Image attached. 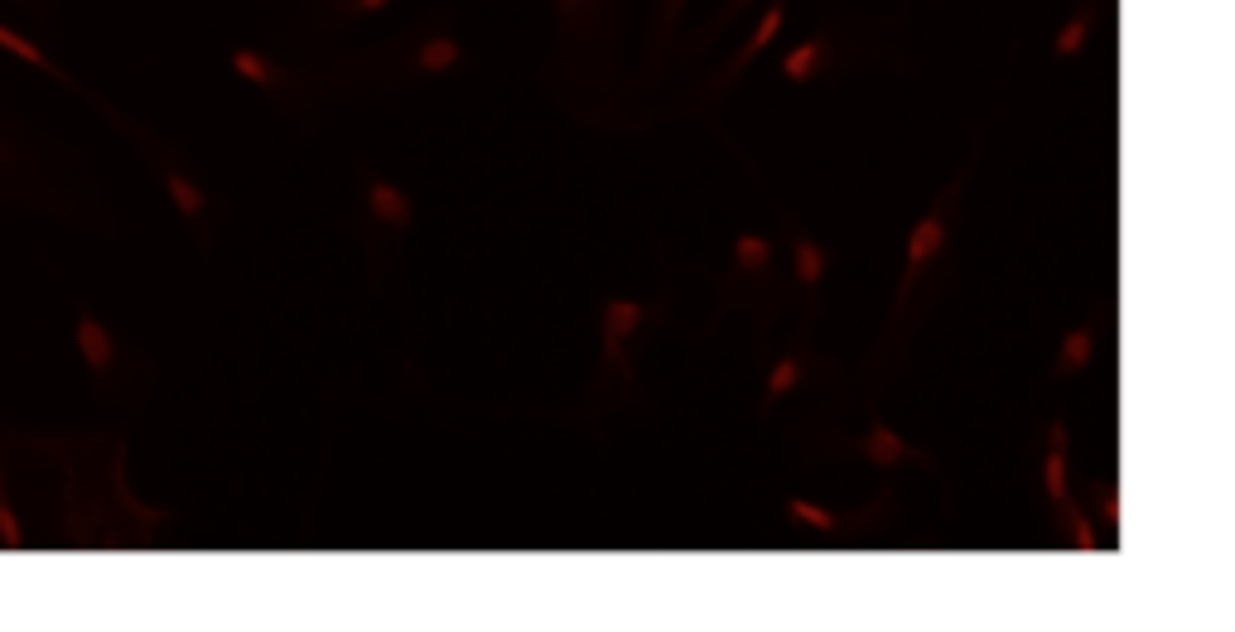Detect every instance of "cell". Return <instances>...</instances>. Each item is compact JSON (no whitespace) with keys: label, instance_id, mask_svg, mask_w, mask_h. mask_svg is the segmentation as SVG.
<instances>
[{"label":"cell","instance_id":"cell-1","mask_svg":"<svg viewBox=\"0 0 1235 632\" xmlns=\"http://www.w3.org/2000/svg\"><path fill=\"white\" fill-rule=\"evenodd\" d=\"M961 184H965V179H956L951 189L941 193V203H936L932 213L912 227V237H907V266H903V280H898V314L907 309V300H912V285H917V280H922V271L932 266V256L946 247V213H951V198L961 193Z\"/></svg>","mask_w":1235,"mask_h":632},{"label":"cell","instance_id":"cell-2","mask_svg":"<svg viewBox=\"0 0 1235 632\" xmlns=\"http://www.w3.org/2000/svg\"><path fill=\"white\" fill-rule=\"evenodd\" d=\"M859 454L869 459L874 468H903V464H932V454L927 449H917V444H907L898 430H888L883 420H874V430L859 440Z\"/></svg>","mask_w":1235,"mask_h":632},{"label":"cell","instance_id":"cell-3","mask_svg":"<svg viewBox=\"0 0 1235 632\" xmlns=\"http://www.w3.org/2000/svg\"><path fill=\"white\" fill-rule=\"evenodd\" d=\"M1043 488L1052 512H1067L1071 507V483H1067V425L1052 420L1047 425V454H1043Z\"/></svg>","mask_w":1235,"mask_h":632},{"label":"cell","instance_id":"cell-4","mask_svg":"<svg viewBox=\"0 0 1235 632\" xmlns=\"http://www.w3.org/2000/svg\"><path fill=\"white\" fill-rule=\"evenodd\" d=\"M73 338H78V353H83L92 377H107L111 367H116V338H111V329L97 319V314H78Z\"/></svg>","mask_w":1235,"mask_h":632},{"label":"cell","instance_id":"cell-5","mask_svg":"<svg viewBox=\"0 0 1235 632\" xmlns=\"http://www.w3.org/2000/svg\"><path fill=\"white\" fill-rule=\"evenodd\" d=\"M652 309L637 300H608L604 304V367H613V362H623V343H628V333L647 319Z\"/></svg>","mask_w":1235,"mask_h":632},{"label":"cell","instance_id":"cell-6","mask_svg":"<svg viewBox=\"0 0 1235 632\" xmlns=\"http://www.w3.org/2000/svg\"><path fill=\"white\" fill-rule=\"evenodd\" d=\"M782 25H787V5H782V0H772L768 10H763V20H758V29H753V39L743 44V54L734 58V63H724V73L714 78V87H724V83H729V78H734V73H743V68H748V63H753V58L763 54V49H768V44H772V39L782 34Z\"/></svg>","mask_w":1235,"mask_h":632},{"label":"cell","instance_id":"cell-7","mask_svg":"<svg viewBox=\"0 0 1235 632\" xmlns=\"http://www.w3.org/2000/svg\"><path fill=\"white\" fill-rule=\"evenodd\" d=\"M367 208H372V218L382 222V227H391V232H406V227H411V198L396 189V184H386V179H372V184H367Z\"/></svg>","mask_w":1235,"mask_h":632},{"label":"cell","instance_id":"cell-8","mask_svg":"<svg viewBox=\"0 0 1235 632\" xmlns=\"http://www.w3.org/2000/svg\"><path fill=\"white\" fill-rule=\"evenodd\" d=\"M792 256H796V280H801V290L811 295V314H816V295H821V280H825V247L816 242V237L796 232Z\"/></svg>","mask_w":1235,"mask_h":632},{"label":"cell","instance_id":"cell-9","mask_svg":"<svg viewBox=\"0 0 1235 632\" xmlns=\"http://www.w3.org/2000/svg\"><path fill=\"white\" fill-rule=\"evenodd\" d=\"M782 512H787L792 522L811 526V531H825V536H840V531H859V522H850V517H835V512H825L821 502H806V497H787V502H782Z\"/></svg>","mask_w":1235,"mask_h":632},{"label":"cell","instance_id":"cell-10","mask_svg":"<svg viewBox=\"0 0 1235 632\" xmlns=\"http://www.w3.org/2000/svg\"><path fill=\"white\" fill-rule=\"evenodd\" d=\"M825 54H830V44H825V34H816V39H806V44H796L792 54L782 58V78H787V83H811V78L821 73Z\"/></svg>","mask_w":1235,"mask_h":632},{"label":"cell","instance_id":"cell-11","mask_svg":"<svg viewBox=\"0 0 1235 632\" xmlns=\"http://www.w3.org/2000/svg\"><path fill=\"white\" fill-rule=\"evenodd\" d=\"M772 237H758V232H743V237H734V266H739L748 280H763V275L772 271Z\"/></svg>","mask_w":1235,"mask_h":632},{"label":"cell","instance_id":"cell-12","mask_svg":"<svg viewBox=\"0 0 1235 632\" xmlns=\"http://www.w3.org/2000/svg\"><path fill=\"white\" fill-rule=\"evenodd\" d=\"M0 54H10V58H20L25 68H34V73H49V78H58L63 83V73H58V63L34 39H25V34H15L10 25H0Z\"/></svg>","mask_w":1235,"mask_h":632},{"label":"cell","instance_id":"cell-13","mask_svg":"<svg viewBox=\"0 0 1235 632\" xmlns=\"http://www.w3.org/2000/svg\"><path fill=\"white\" fill-rule=\"evenodd\" d=\"M160 174H165V189H169V198H174V208H179V213H184L189 222L203 218V208H208V193L198 189L193 179H184V174L169 165V160H160Z\"/></svg>","mask_w":1235,"mask_h":632},{"label":"cell","instance_id":"cell-14","mask_svg":"<svg viewBox=\"0 0 1235 632\" xmlns=\"http://www.w3.org/2000/svg\"><path fill=\"white\" fill-rule=\"evenodd\" d=\"M1096 319L1091 324H1081V329H1071L1067 338H1062V358H1057V372L1062 377H1076L1086 362H1091V353H1096Z\"/></svg>","mask_w":1235,"mask_h":632},{"label":"cell","instance_id":"cell-15","mask_svg":"<svg viewBox=\"0 0 1235 632\" xmlns=\"http://www.w3.org/2000/svg\"><path fill=\"white\" fill-rule=\"evenodd\" d=\"M801 367H806V358H801V348L796 353H787V358L777 362L768 372V386H763V411H772L787 391H796V382H801Z\"/></svg>","mask_w":1235,"mask_h":632},{"label":"cell","instance_id":"cell-16","mask_svg":"<svg viewBox=\"0 0 1235 632\" xmlns=\"http://www.w3.org/2000/svg\"><path fill=\"white\" fill-rule=\"evenodd\" d=\"M1091 25H1096V5H1081L1067 25H1062L1057 44H1052V54H1057V58H1076L1081 49H1086V39H1091Z\"/></svg>","mask_w":1235,"mask_h":632},{"label":"cell","instance_id":"cell-17","mask_svg":"<svg viewBox=\"0 0 1235 632\" xmlns=\"http://www.w3.org/2000/svg\"><path fill=\"white\" fill-rule=\"evenodd\" d=\"M459 58H464V44H459V39H449V34H435V39H425V44H420L415 68H425V73H444V68H454Z\"/></svg>","mask_w":1235,"mask_h":632},{"label":"cell","instance_id":"cell-18","mask_svg":"<svg viewBox=\"0 0 1235 632\" xmlns=\"http://www.w3.org/2000/svg\"><path fill=\"white\" fill-rule=\"evenodd\" d=\"M232 68H237L247 83H256V87H280V83H285V73H280L266 54H256V49H232Z\"/></svg>","mask_w":1235,"mask_h":632},{"label":"cell","instance_id":"cell-19","mask_svg":"<svg viewBox=\"0 0 1235 632\" xmlns=\"http://www.w3.org/2000/svg\"><path fill=\"white\" fill-rule=\"evenodd\" d=\"M1057 522L1067 526V536H1071V546H1076V550H1105V546H1100V536H1096V522H1091L1086 512L1067 507V512H1057Z\"/></svg>","mask_w":1235,"mask_h":632},{"label":"cell","instance_id":"cell-20","mask_svg":"<svg viewBox=\"0 0 1235 632\" xmlns=\"http://www.w3.org/2000/svg\"><path fill=\"white\" fill-rule=\"evenodd\" d=\"M0 546H5V550H25V531H20V517L10 512L5 493H0Z\"/></svg>","mask_w":1235,"mask_h":632},{"label":"cell","instance_id":"cell-21","mask_svg":"<svg viewBox=\"0 0 1235 632\" xmlns=\"http://www.w3.org/2000/svg\"><path fill=\"white\" fill-rule=\"evenodd\" d=\"M1096 517L1110 526V531H1120V497H1115V488H1110V483H1100V488H1096Z\"/></svg>","mask_w":1235,"mask_h":632},{"label":"cell","instance_id":"cell-22","mask_svg":"<svg viewBox=\"0 0 1235 632\" xmlns=\"http://www.w3.org/2000/svg\"><path fill=\"white\" fill-rule=\"evenodd\" d=\"M681 5L686 0H661V29H657V49L671 39V29H676V20H681Z\"/></svg>","mask_w":1235,"mask_h":632},{"label":"cell","instance_id":"cell-23","mask_svg":"<svg viewBox=\"0 0 1235 632\" xmlns=\"http://www.w3.org/2000/svg\"><path fill=\"white\" fill-rule=\"evenodd\" d=\"M338 10H353V15H377V10H386L391 0H333Z\"/></svg>","mask_w":1235,"mask_h":632},{"label":"cell","instance_id":"cell-24","mask_svg":"<svg viewBox=\"0 0 1235 632\" xmlns=\"http://www.w3.org/2000/svg\"><path fill=\"white\" fill-rule=\"evenodd\" d=\"M743 5H753V0H729V5H724V10H719V15L710 20V29H705V34H719V29H724L729 20H734V15H739Z\"/></svg>","mask_w":1235,"mask_h":632},{"label":"cell","instance_id":"cell-25","mask_svg":"<svg viewBox=\"0 0 1235 632\" xmlns=\"http://www.w3.org/2000/svg\"><path fill=\"white\" fill-rule=\"evenodd\" d=\"M589 0H560V15H575V10H584Z\"/></svg>","mask_w":1235,"mask_h":632}]
</instances>
